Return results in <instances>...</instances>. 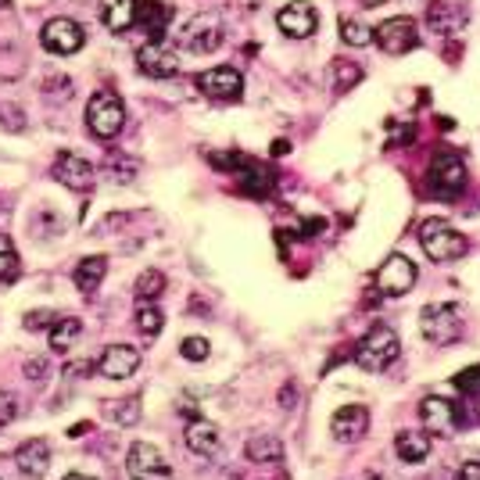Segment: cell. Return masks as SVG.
Masks as SVG:
<instances>
[{"label": "cell", "instance_id": "obj_1", "mask_svg": "<svg viewBox=\"0 0 480 480\" xmlns=\"http://www.w3.org/2000/svg\"><path fill=\"white\" fill-rule=\"evenodd\" d=\"M463 308L455 301H437L420 312V330L430 345H452L463 337Z\"/></svg>", "mask_w": 480, "mask_h": 480}, {"label": "cell", "instance_id": "obj_2", "mask_svg": "<svg viewBox=\"0 0 480 480\" xmlns=\"http://www.w3.org/2000/svg\"><path fill=\"white\" fill-rule=\"evenodd\" d=\"M420 244L430 262H455V258H463L470 251V240L463 237L459 230H452L448 223H441V219H426L423 223Z\"/></svg>", "mask_w": 480, "mask_h": 480}, {"label": "cell", "instance_id": "obj_3", "mask_svg": "<svg viewBox=\"0 0 480 480\" xmlns=\"http://www.w3.org/2000/svg\"><path fill=\"white\" fill-rule=\"evenodd\" d=\"M395 359H398V334L391 326H373L355 345V362L365 373H384Z\"/></svg>", "mask_w": 480, "mask_h": 480}, {"label": "cell", "instance_id": "obj_4", "mask_svg": "<svg viewBox=\"0 0 480 480\" xmlns=\"http://www.w3.org/2000/svg\"><path fill=\"white\" fill-rule=\"evenodd\" d=\"M86 125H90V133L97 140H115L122 133L125 108H122V101L112 90H101V94L90 97V105H86Z\"/></svg>", "mask_w": 480, "mask_h": 480}, {"label": "cell", "instance_id": "obj_5", "mask_svg": "<svg viewBox=\"0 0 480 480\" xmlns=\"http://www.w3.org/2000/svg\"><path fill=\"white\" fill-rule=\"evenodd\" d=\"M180 47H186L190 55H212L223 47V22L208 11L186 18L180 25Z\"/></svg>", "mask_w": 480, "mask_h": 480}, {"label": "cell", "instance_id": "obj_6", "mask_svg": "<svg viewBox=\"0 0 480 480\" xmlns=\"http://www.w3.org/2000/svg\"><path fill=\"white\" fill-rule=\"evenodd\" d=\"M125 474L129 480H173V466L151 441H133L125 455Z\"/></svg>", "mask_w": 480, "mask_h": 480}, {"label": "cell", "instance_id": "obj_7", "mask_svg": "<svg viewBox=\"0 0 480 480\" xmlns=\"http://www.w3.org/2000/svg\"><path fill=\"white\" fill-rule=\"evenodd\" d=\"M373 40H376V47L384 51V55H409L416 44H420V33H416V22L413 18H405V15H398V18H387V22H380L376 29H373Z\"/></svg>", "mask_w": 480, "mask_h": 480}, {"label": "cell", "instance_id": "obj_8", "mask_svg": "<svg viewBox=\"0 0 480 480\" xmlns=\"http://www.w3.org/2000/svg\"><path fill=\"white\" fill-rule=\"evenodd\" d=\"M426 176H430V183H434L437 194L455 197V194H463V186H466V165H463V158H459L455 151H437V155L430 158Z\"/></svg>", "mask_w": 480, "mask_h": 480}, {"label": "cell", "instance_id": "obj_9", "mask_svg": "<svg viewBox=\"0 0 480 480\" xmlns=\"http://www.w3.org/2000/svg\"><path fill=\"white\" fill-rule=\"evenodd\" d=\"M416 284V262L405 258V255H387L380 273H376V287L387 295V298H402L409 295Z\"/></svg>", "mask_w": 480, "mask_h": 480}, {"label": "cell", "instance_id": "obj_10", "mask_svg": "<svg viewBox=\"0 0 480 480\" xmlns=\"http://www.w3.org/2000/svg\"><path fill=\"white\" fill-rule=\"evenodd\" d=\"M197 90L212 101H237L244 94V75L234 65H219V68H208L197 75Z\"/></svg>", "mask_w": 480, "mask_h": 480}, {"label": "cell", "instance_id": "obj_11", "mask_svg": "<svg viewBox=\"0 0 480 480\" xmlns=\"http://www.w3.org/2000/svg\"><path fill=\"white\" fill-rule=\"evenodd\" d=\"M40 44L51 51V55H75L83 51L86 36H83V25L72 22V18H51L40 33Z\"/></svg>", "mask_w": 480, "mask_h": 480}, {"label": "cell", "instance_id": "obj_12", "mask_svg": "<svg viewBox=\"0 0 480 480\" xmlns=\"http://www.w3.org/2000/svg\"><path fill=\"white\" fill-rule=\"evenodd\" d=\"M136 65H140V72H144V75H155V79H169V75H176V72H180V58H176V51H173V47H165L162 40L144 44V47L136 51Z\"/></svg>", "mask_w": 480, "mask_h": 480}, {"label": "cell", "instance_id": "obj_13", "mask_svg": "<svg viewBox=\"0 0 480 480\" xmlns=\"http://www.w3.org/2000/svg\"><path fill=\"white\" fill-rule=\"evenodd\" d=\"M51 176L61 183V186H68V190H79V194H86L90 186H94V165L86 162V158H79V155H58L55 158V165H51Z\"/></svg>", "mask_w": 480, "mask_h": 480}, {"label": "cell", "instance_id": "obj_14", "mask_svg": "<svg viewBox=\"0 0 480 480\" xmlns=\"http://www.w3.org/2000/svg\"><path fill=\"white\" fill-rule=\"evenodd\" d=\"M15 466L25 474L29 480H44L51 470V445L40 437H29L15 448Z\"/></svg>", "mask_w": 480, "mask_h": 480}, {"label": "cell", "instance_id": "obj_15", "mask_svg": "<svg viewBox=\"0 0 480 480\" xmlns=\"http://www.w3.org/2000/svg\"><path fill=\"white\" fill-rule=\"evenodd\" d=\"M365 430H369V413H365V405H341V409L330 416V434H334V441H341V445L362 441Z\"/></svg>", "mask_w": 480, "mask_h": 480}, {"label": "cell", "instance_id": "obj_16", "mask_svg": "<svg viewBox=\"0 0 480 480\" xmlns=\"http://www.w3.org/2000/svg\"><path fill=\"white\" fill-rule=\"evenodd\" d=\"M276 25H280V33H287V36H295V40H305V36L315 33V7L305 4V0H295V4L280 7Z\"/></svg>", "mask_w": 480, "mask_h": 480}, {"label": "cell", "instance_id": "obj_17", "mask_svg": "<svg viewBox=\"0 0 480 480\" xmlns=\"http://www.w3.org/2000/svg\"><path fill=\"white\" fill-rule=\"evenodd\" d=\"M97 369H101L108 380H125V376H133V373L140 369V352H136L133 345H112V348H105Z\"/></svg>", "mask_w": 480, "mask_h": 480}, {"label": "cell", "instance_id": "obj_18", "mask_svg": "<svg viewBox=\"0 0 480 480\" xmlns=\"http://www.w3.org/2000/svg\"><path fill=\"white\" fill-rule=\"evenodd\" d=\"M183 441L194 455H212L219 448V426L205 416H190L186 420V430H183Z\"/></svg>", "mask_w": 480, "mask_h": 480}, {"label": "cell", "instance_id": "obj_19", "mask_svg": "<svg viewBox=\"0 0 480 480\" xmlns=\"http://www.w3.org/2000/svg\"><path fill=\"white\" fill-rule=\"evenodd\" d=\"M420 420L430 426V430H452L455 426V405L448 402V398H441V395H430V398H423L420 402Z\"/></svg>", "mask_w": 480, "mask_h": 480}, {"label": "cell", "instance_id": "obj_20", "mask_svg": "<svg viewBox=\"0 0 480 480\" xmlns=\"http://www.w3.org/2000/svg\"><path fill=\"white\" fill-rule=\"evenodd\" d=\"M169 18H173V7H169L165 0H140V4H136V22H140L155 40H162Z\"/></svg>", "mask_w": 480, "mask_h": 480}, {"label": "cell", "instance_id": "obj_21", "mask_svg": "<svg viewBox=\"0 0 480 480\" xmlns=\"http://www.w3.org/2000/svg\"><path fill=\"white\" fill-rule=\"evenodd\" d=\"M105 273H108V258H105V255H90V258H83V262L75 265L72 280H75V287H79L83 295H94V291L101 287Z\"/></svg>", "mask_w": 480, "mask_h": 480}, {"label": "cell", "instance_id": "obj_22", "mask_svg": "<svg viewBox=\"0 0 480 480\" xmlns=\"http://www.w3.org/2000/svg\"><path fill=\"white\" fill-rule=\"evenodd\" d=\"M136 4L140 0H101V18L112 33H125L129 25H136Z\"/></svg>", "mask_w": 480, "mask_h": 480}, {"label": "cell", "instance_id": "obj_23", "mask_svg": "<svg viewBox=\"0 0 480 480\" xmlns=\"http://www.w3.org/2000/svg\"><path fill=\"white\" fill-rule=\"evenodd\" d=\"M395 452H398L402 463H423L430 455V437L420 434V430H402L395 437Z\"/></svg>", "mask_w": 480, "mask_h": 480}, {"label": "cell", "instance_id": "obj_24", "mask_svg": "<svg viewBox=\"0 0 480 480\" xmlns=\"http://www.w3.org/2000/svg\"><path fill=\"white\" fill-rule=\"evenodd\" d=\"M244 452H247L251 463H280V459H284V445H280L276 437H269V434H255V437L244 445Z\"/></svg>", "mask_w": 480, "mask_h": 480}, {"label": "cell", "instance_id": "obj_25", "mask_svg": "<svg viewBox=\"0 0 480 480\" xmlns=\"http://www.w3.org/2000/svg\"><path fill=\"white\" fill-rule=\"evenodd\" d=\"M83 334V319L79 315H61L58 323L51 326V348L55 352H68Z\"/></svg>", "mask_w": 480, "mask_h": 480}, {"label": "cell", "instance_id": "obj_26", "mask_svg": "<svg viewBox=\"0 0 480 480\" xmlns=\"http://www.w3.org/2000/svg\"><path fill=\"white\" fill-rule=\"evenodd\" d=\"M105 416L119 426H136L140 423V398H119V402H105Z\"/></svg>", "mask_w": 480, "mask_h": 480}, {"label": "cell", "instance_id": "obj_27", "mask_svg": "<svg viewBox=\"0 0 480 480\" xmlns=\"http://www.w3.org/2000/svg\"><path fill=\"white\" fill-rule=\"evenodd\" d=\"M162 326H165L162 308H158L155 301H140V305H136V330H140L144 337H158Z\"/></svg>", "mask_w": 480, "mask_h": 480}, {"label": "cell", "instance_id": "obj_28", "mask_svg": "<svg viewBox=\"0 0 480 480\" xmlns=\"http://www.w3.org/2000/svg\"><path fill=\"white\" fill-rule=\"evenodd\" d=\"M240 190H247V194H255V197H262V194H269V190H273V176H269L265 169H258V165H251V162H244V176H240Z\"/></svg>", "mask_w": 480, "mask_h": 480}, {"label": "cell", "instance_id": "obj_29", "mask_svg": "<svg viewBox=\"0 0 480 480\" xmlns=\"http://www.w3.org/2000/svg\"><path fill=\"white\" fill-rule=\"evenodd\" d=\"M162 291H165V276H162L158 269H144L140 280H136V298L151 301V298H158Z\"/></svg>", "mask_w": 480, "mask_h": 480}, {"label": "cell", "instance_id": "obj_30", "mask_svg": "<svg viewBox=\"0 0 480 480\" xmlns=\"http://www.w3.org/2000/svg\"><path fill=\"white\" fill-rule=\"evenodd\" d=\"M330 72H334V90H337V94H345L352 83H359V79H362L359 65H352V61H341V58L334 61V68H330Z\"/></svg>", "mask_w": 480, "mask_h": 480}, {"label": "cell", "instance_id": "obj_31", "mask_svg": "<svg viewBox=\"0 0 480 480\" xmlns=\"http://www.w3.org/2000/svg\"><path fill=\"white\" fill-rule=\"evenodd\" d=\"M341 40L352 44V47H365L373 40V29H365L359 18H345L341 22Z\"/></svg>", "mask_w": 480, "mask_h": 480}, {"label": "cell", "instance_id": "obj_32", "mask_svg": "<svg viewBox=\"0 0 480 480\" xmlns=\"http://www.w3.org/2000/svg\"><path fill=\"white\" fill-rule=\"evenodd\" d=\"M15 276H18V255H15L11 240L0 234V284H7Z\"/></svg>", "mask_w": 480, "mask_h": 480}, {"label": "cell", "instance_id": "obj_33", "mask_svg": "<svg viewBox=\"0 0 480 480\" xmlns=\"http://www.w3.org/2000/svg\"><path fill=\"white\" fill-rule=\"evenodd\" d=\"M180 355L190 362H205L212 355V345L205 341V337H183L180 341Z\"/></svg>", "mask_w": 480, "mask_h": 480}, {"label": "cell", "instance_id": "obj_34", "mask_svg": "<svg viewBox=\"0 0 480 480\" xmlns=\"http://www.w3.org/2000/svg\"><path fill=\"white\" fill-rule=\"evenodd\" d=\"M463 395H480V365H470V369H463L455 380H452Z\"/></svg>", "mask_w": 480, "mask_h": 480}, {"label": "cell", "instance_id": "obj_35", "mask_svg": "<svg viewBox=\"0 0 480 480\" xmlns=\"http://www.w3.org/2000/svg\"><path fill=\"white\" fill-rule=\"evenodd\" d=\"M18 420V398L11 391H0V430Z\"/></svg>", "mask_w": 480, "mask_h": 480}, {"label": "cell", "instance_id": "obj_36", "mask_svg": "<svg viewBox=\"0 0 480 480\" xmlns=\"http://www.w3.org/2000/svg\"><path fill=\"white\" fill-rule=\"evenodd\" d=\"M61 315H55L51 308H40V312H29L22 323H25V330H51V323H58Z\"/></svg>", "mask_w": 480, "mask_h": 480}, {"label": "cell", "instance_id": "obj_37", "mask_svg": "<svg viewBox=\"0 0 480 480\" xmlns=\"http://www.w3.org/2000/svg\"><path fill=\"white\" fill-rule=\"evenodd\" d=\"M0 119H4V125H7V129H22V112H18V108H11V105H4V108H0Z\"/></svg>", "mask_w": 480, "mask_h": 480}, {"label": "cell", "instance_id": "obj_38", "mask_svg": "<svg viewBox=\"0 0 480 480\" xmlns=\"http://www.w3.org/2000/svg\"><path fill=\"white\" fill-rule=\"evenodd\" d=\"M459 480H480V463H463L459 466Z\"/></svg>", "mask_w": 480, "mask_h": 480}, {"label": "cell", "instance_id": "obj_39", "mask_svg": "<svg viewBox=\"0 0 480 480\" xmlns=\"http://www.w3.org/2000/svg\"><path fill=\"white\" fill-rule=\"evenodd\" d=\"M25 376H29V380H36V376H47V362H44V359L29 362V365H25Z\"/></svg>", "mask_w": 480, "mask_h": 480}, {"label": "cell", "instance_id": "obj_40", "mask_svg": "<svg viewBox=\"0 0 480 480\" xmlns=\"http://www.w3.org/2000/svg\"><path fill=\"white\" fill-rule=\"evenodd\" d=\"M295 395H298V391H295V384H287V387L280 391V405H295Z\"/></svg>", "mask_w": 480, "mask_h": 480}, {"label": "cell", "instance_id": "obj_41", "mask_svg": "<svg viewBox=\"0 0 480 480\" xmlns=\"http://www.w3.org/2000/svg\"><path fill=\"white\" fill-rule=\"evenodd\" d=\"M61 480H94V477H86V474H68V477H61Z\"/></svg>", "mask_w": 480, "mask_h": 480}, {"label": "cell", "instance_id": "obj_42", "mask_svg": "<svg viewBox=\"0 0 480 480\" xmlns=\"http://www.w3.org/2000/svg\"><path fill=\"white\" fill-rule=\"evenodd\" d=\"M365 4H384V0H365Z\"/></svg>", "mask_w": 480, "mask_h": 480}, {"label": "cell", "instance_id": "obj_43", "mask_svg": "<svg viewBox=\"0 0 480 480\" xmlns=\"http://www.w3.org/2000/svg\"><path fill=\"white\" fill-rule=\"evenodd\" d=\"M373 480H387V477H373Z\"/></svg>", "mask_w": 480, "mask_h": 480}]
</instances>
